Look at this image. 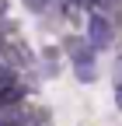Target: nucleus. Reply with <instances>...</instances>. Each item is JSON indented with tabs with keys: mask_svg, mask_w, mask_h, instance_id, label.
I'll return each mask as SVG.
<instances>
[{
	"mask_svg": "<svg viewBox=\"0 0 122 126\" xmlns=\"http://www.w3.org/2000/svg\"><path fill=\"white\" fill-rule=\"evenodd\" d=\"M63 53L70 56V63H73V74H77V81L80 84H94L98 81V53L87 46V39L84 35H70L66 42H63Z\"/></svg>",
	"mask_w": 122,
	"mask_h": 126,
	"instance_id": "nucleus-1",
	"label": "nucleus"
},
{
	"mask_svg": "<svg viewBox=\"0 0 122 126\" xmlns=\"http://www.w3.org/2000/svg\"><path fill=\"white\" fill-rule=\"evenodd\" d=\"M84 39L94 53H105L115 46V21L105 18V14H87V25H84Z\"/></svg>",
	"mask_w": 122,
	"mask_h": 126,
	"instance_id": "nucleus-2",
	"label": "nucleus"
},
{
	"mask_svg": "<svg viewBox=\"0 0 122 126\" xmlns=\"http://www.w3.org/2000/svg\"><path fill=\"white\" fill-rule=\"evenodd\" d=\"M42 74L45 77H56L59 74V49L56 46H49V49L42 53Z\"/></svg>",
	"mask_w": 122,
	"mask_h": 126,
	"instance_id": "nucleus-3",
	"label": "nucleus"
},
{
	"mask_svg": "<svg viewBox=\"0 0 122 126\" xmlns=\"http://www.w3.org/2000/svg\"><path fill=\"white\" fill-rule=\"evenodd\" d=\"M115 84H122V56L115 60Z\"/></svg>",
	"mask_w": 122,
	"mask_h": 126,
	"instance_id": "nucleus-4",
	"label": "nucleus"
},
{
	"mask_svg": "<svg viewBox=\"0 0 122 126\" xmlns=\"http://www.w3.org/2000/svg\"><path fill=\"white\" fill-rule=\"evenodd\" d=\"M115 109L122 112V84H115Z\"/></svg>",
	"mask_w": 122,
	"mask_h": 126,
	"instance_id": "nucleus-5",
	"label": "nucleus"
}]
</instances>
